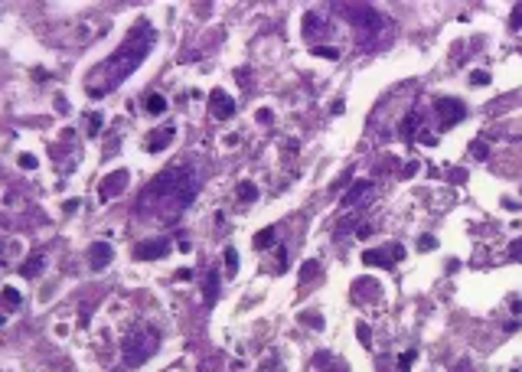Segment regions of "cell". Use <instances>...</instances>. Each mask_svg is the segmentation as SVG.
<instances>
[{"mask_svg": "<svg viewBox=\"0 0 522 372\" xmlns=\"http://www.w3.org/2000/svg\"><path fill=\"white\" fill-rule=\"evenodd\" d=\"M310 278H320V261H304V268H300V284H307Z\"/></svg>", "mask_w": 522, "mask_h": 372, "instance_id": "cell-18", "label": "cell"}, {"mask_svg": "<svg viewBox=\"0 0 522 372\" xmlns=\"http://www.w3.org/2000/svg\"><path fill=\"white\" fill-rule=\"evenodd\" d=\"M147 111L150 114H163L166 111V98L163 95H147Z\"/></svg>", "mask_w": 522, "mask_h": 372, "instance_id": "cell-20", "label": "cell"}, {"mask_svg": "<svg viewBox=\"0 0 522 372\" xmlns=\"http://www.w3.org/2000/svg\"><path fill=\"white\" fill-rule=\"evenodd\" d=\"M98 131H101V114H95V111H92V118H88V134L95 137Z\"/></svg>", "mask_w": 522, "mask_h": 372, "instance_id": "cell-26", "label": "cell"}, {"mask_svg": "<svg viewBox=\"0 0 522 372\" xmlns=\"http://www.w3.org/2000/svg\"><path fill=\"white\" fill-rule=\"evenodd\" d=\"M304 33L310 36L314 46H317V39H320V33H326V26H323V20H320V13H317V10H310L304 16Z\"/></svg>", "mask_w": 522, "mask_h": 372, "instance_id": "cell-14", "label": "cell"}, {"mask_svg": "<svg viewBox=\"0 0 522 372\" xmlns=\"http://www.w3.org/2000/svg\"><path fill=\"white\" fill-rule=\"evenodd\" d=\"M225 268H228V274H235L238 271V255H235V248H225Z\"/></svg>", "mask_w": 522, "mask_h": 372, "instance_id": "cell-22", "label": "cell"}, {"mask_svg": "<svg viewBox=\"0 0 522 372\" xmlns=\"http://www.w3.org/2000/svg\"><path fill=\"white\" fill-rule=\"evenodd\" d=\"M128 183H131V173H128V170H114V173H108V176L98 183V199L108 202V199H114V196H121V193L128 190Z\"/></svg>", "mask_w": 522, "mask_h": 372, "instance_id": "cell-5", "label": "cell"}, {"mask_svg": "<svg viewBox=\"0 0 522 372\" xmlns=\"http://www.w3.org/2000/svg\"><path fill=\"white\" fill-rule=\"evenodd\" d=\"M356 336H359V343H362V346L369 349V343H372V333H369V326H366V323H359V326H356Z\"/></svg>", "mask_w": 522, "mask_h": 372, "instance_id": "cell-23", "label": "cell"}, {"mask_svg": "<svg viewBox=\"0 0 522 372\" xmlns=\"http://www.w3.org/2000/svg\"><path fill=\"white\" fill-rule=\"evenodd\" d=\"M114 258V248L108 242H95L92 248H88V264H92V271H105Z\"/></svg>", "mask_w": 522, "mask_h": 372, "instance_id": "cell-9", "label": "cell"}, {"mask_svg": "<svg viewBox=\"0 0 522 372\" xmlns=\"http://www.w3.org/2000/svg\"><path fill=\"white\" fill-rule=\"evenodd\" d=\"M209 114L216 121H228L235 114V98L225 92V88H212L209 92Z\"/></svg>", "mask_w": 522, "mask_h": 372, "instance_id": "cell-6", "label": "cell"}, {"mask_svg": "<svg viewBox=\"0 0 522 372\" xmlns=\"http://www.w3.org/2000/svg\"><path fill=\"white\" fill-rule=\"evenodd\" d=\"M372 190H375L372 180H356V183H352V190L343 196V209H349V206H356V202L369 199V193H372Z\"/></svg>", "mask_w": 522, "mask_h": 372, "instance_id": "cell-12", "label": "cell"}, {"mask_svg": "<svg viewBox=\"0 0 522 372\" xmlns=\"http://www.w3.org/2000/svg\"><path fill=\"white\" fill-rule=\"evenodd\" d=\"M157 346H160V333H157L150 323H137V326H131V330L124 333V340H121L124 366H128V369L144 366V362L157 353Z\"/></svg>", "mask_w": 522, "mask_h": 372, "instance_id": "cell-3", "label": "cell"}, {"mask_svg": "<svg viewBox=\"0 0 522 372\" xmlns=\"http://www.w3.org/2000/svg\"><path fill=\"white\" fill-rule=\"evenodd\" d=\"M154 43H157L154 26H150V23H137L134 30L124 36V43H121V46L114 49L111 56L101 62V66H95L92 72L85 75L88 98H105V95H111L114 88H118V85L140 66V62L150 56Z\"/></svg>", "mask_w": 522, "mask_h": 372, "instance_id": "cell-2", "label": "cell"}, {"mask_svg": "<svg viewBox=\"0 0 522 372\" xmlns=\"http://www.w3.org/2000/svg\"><path fill=\"white\" fill-rule=\"evenodd\" d=\"M356 235H359V238H369V235H372V225H359Z\"/></svg>", "mask_w": 522, "mask_h": 372, "instance_id": "cell-35", "label": "cell"}, {"mask_svg": "<svg viewBox=\"0 0 522 372\" xmlns=\"http://www.w3.org/2000/svg\"><path fill=\"white\" fill-rule=\"evenodd\" d=\"M402 258H405V248L402 245L388 248V252H366V255H362V261H366V264H385V268H392V261H402Z\"/></svg>", "mask_w": 522, "mask_h": 372, "instance_id": "cell-11", "label": "cell"}, {"mask_svg": "<svg viewBox=\"0 0 522 372\" xmlns=\"http://www.w3.org/2000/svg\"><path fill=\"white\" fill-rule=\"evenodd\" d=\"M330 111H333V114H343V111H346V105H343V101H333Z\"/></svg>", "mask_w": 522, "mask_h": 372, "instance_id": "cell-37", "label": "cell"}, {"mask_svg": "<svg viewBox=\"0 0 522 372\" xmlns=\"http://www.w3.org/2000/svg\"><path fill=\"white\" fill-rule=\"evenodd\" d=\"M333 10L340 13L343 20H349L352 26H356L359 43H372L379 33L385 30V16L379 13L375 7H369V4H336Z\"/></svg>", "mask_w": 522, "mask_h": 372, "instance_id": "cell-4", "label": "cell"}, {"mask_svg": "<svg viewBox=\"0 0 522 372\" xmlns=\"http://www.w3.org/2000/svg\"><path fill=\"white\" fill-rule=\"evenodd\" d=\"M235 193H238V199H242V202H255V199H258V186H255L252 180H242L235 186Z\"/></svg>", "mask_w": 522, "mask_h": 372, "instance_id": "cell-17", "label": "cell"}, {"mask_svg": "<svg viewBox=\"0 0 522 372\" xmlns=\"http://www.w3.org/2000/svg\"><path fill=\"white\" fill-rule=\"evenodd\" d=\"M509 26H512V30H519V26H522V4L516 7V10H512V16H509Z\"/></svg>", "mask_w": 522, "mask_h": 372, "instance_id": "cell-30", "label": "cell"}, {"mask_svg": "<svg viewBox=\"0 0 522 372\" xmlns=\"http://www.w3.org/2000/svg\"><path fill=\"white\" fill-rule=\"evenodd\" d=\"M418 245L424 248V252H431V248L437 245V238H434V235H421V242H418Z\"/></svg>", "mask_w": 522, "mask_h": 372, "instance_id": "cell-31", "label": "cell"}, {"mask_svg": "<svg viewBox=\"0 0 522 372\" xmlns=\"http://www.w3.org/2000/svg\"><path fill=\"white\" fill-rule=\"evenodd\" d=\"M274 235H278L274 229H261V232L255 235V248H258V252H261V248H271V245H274Z\"/></svg>", "mask_w": 522, "mask_h": 372, "instance_id": "cell-19", "label": "cell"}, {"mask_svg": "<svg viewBox=\"0 0 522 372\" xmlns=\"http://www.w3.org/2000/svg\"><path fill=\"white\" fill-rule=\"evenodd\" d=\"M414 356H418L414 349H408V353H405V356L398 359V372H408V369H411V362H414Z\"/></svg>", "mask_w": 522, "mask_h": 372, "instance_id": "cell-24", "label": "cell"}, {"mask_svg": "<svg viewBox=\"0 0 522 372\" xmlns=\"http://www.w3.org/2000/svg\"><path fill=\"white\" fill-rule=\"evenodd\" d=\"M470 82H473V85H486V82H490V72H473Z\"/></svg>", "mask_w": 522, "mask_h": 372, "instance_id": "cell-32", "label": "cell"}, {"mask_svg": "<svg viewBox=\"0 0 522 372\" xmlns=\"http://www.w3.org/2000/svg\"><path fill=\"white\" fill-rule=\"evenodd\" d=\"M16 163H20L23 170H36V157H33V154H20V160H16Z\"/></svg>", "mask_w": 522, "mask_h": 372, "instance_id": "cell-27", "label": "cell"}, {"mask_svg": "<svg viewBox=\"0 0 522 372\" xmlns=\"http://www.w3.org/2000/svg\"><path fill=\"white\" fill-rule=\"evenodd\" d=\"M176 278H180V281H190V278H193V268H183V271H176Z\"/></svg>", "mask_w": 522, "mask_h": 372, "instance_id": "cell-36", "label": "cell"}, {"mask_svg": "<svg viewBox=\"0 0 522 372\" xmlns=\"http://www.w3.org/2000/svg\"><path fill=\"white\" fill-rule=\"evenodd\" d=\"M43 268H46V255L36 252V255H30V258L20 264V274H23V278H39Z\"/></svg>", "mask_w": 522, "mask_h": 372, "instance_id": "cell-15", "label": "cell"}, {"mask_svg": "<svg viewBox=\"0 0 522 372\" xmlns=\"http://www.w3.org/2000/svg\"><path fill=\"white\" fill-rule=\"evenodd\" d=\"M255 118H258V124H271V111H268V108H258V111H255Z\"/></svg>", "mask_w": 522, "mask_h": 372, "instance_id": "cell-33", "label": "cell"}, {"mask_svg": "<svg viewBox=\"0 0 522 372\" xmlns=\"http://www.w3.org/2000/svg\"><path fill=\"white\" fill-rule=\"evenodd\" d=\"M202 294H206V304H216V297H219V274H216V271H209V274H206Z\"/></svg>", "mask_w": 522, "mask_h": 372, "instance_id": "cell-16", "label": "cell"}, {"mask_svg": "<svg viewBox=\"0 0 522 372\" xmlns=\"http://www.w3.org/2000/svg\"><path fill=\"white\" fill-rule=\"evenodd\" d=\"M434 108L441 111V128H454V124L464 121V114H467L464 101H457V98H437Z\"/></svg>", "mask_w": 522, "mask_h": 372, "instance_id": "cell-8", "label": "cell"}, {"mask_svg": "<svg viewBox=\"0 0 522 372\" xmlns=\"http://www.w3.org/2000/svg\"><path fill=\"white\" fill-rule=\"evenodd\" d=\"M310 369H314V372H349L346 362H343L340 356H333L330 349H320V353H317L314 362H310Z\"/></svg>", "mask_w": 522, "mask_h": 372, "instance_id": "cell-10", "label": "cell"}, {"mask_svg": "<svg viewBox=\"0 0 522 372\" xmlns=\"http://www.w3.org/2000/svg\"><path fill=\"white\" fill-rule=\"evenodd\" d=\"M173 137H176V131L166 124L163 131H154V134H147V150H166Z\"/></svg>", "mask_w": 522, "mask_h": 372, "instance_id": "cell-13", "label": "cell"}, {"mask_svg": "<svg viewBox=\"0 0 522 372\" xmlns=\"http://www.w3.org/2000/svg\"><path fill=\"white\" fill-rule=\"evenodd\" d=\"M509 255H512V258H516V261H522V242H512V248H509Z\"/></svg>", "mask_w": 522, "mask_h": 372, "instance_id": "cell-34", "label": "cell"}, {"mask_svg": "<svg viewBox=\"0 0 522 372\" xmlns=\"http://www.w3.org/2000/svg\"><path fill=\"white\" fill-rule=\"evenodd\" d=\"M199 186H202V173H199L196 163L173 160L170 167H163V170L157 173L144 190H140V196L134 199L137 219H140V222L173 225L176 219L193 206Z\"/></svg>", "mask_w": 522, "mask_h": 372, "instance_id": "cell-1", "label": "cell"}, {"mask_svg": "<svg viewBox=\"0 0 522 372\" xmlns=\"http://www.w3.org/2000/svg\"><path fill=\"white\" fill-rule=\"evenodd\" d=\"M486 154H490V147H486L483 140H476V144H473V157H476V160H486Z\"/></svg>", "mask_w": 522, "mask_h": 372, "instance_id": "cell-29", "label": "cell"}, {"mask_svg": "<svg viewBox=\"0 0 522 372\" xmlns=\"http://www.w3.org/2000/svg\"><path fill=\"white\" fill-rule=\"evenodd\" d=\"M314 52L323 59H340V49H333V46H314Z\"/></svg>", "mask_w": 522, "mask_h": 372, "instance_id": "cell-25", "label": "cell"}, {"mask_svg": "<svg viewBox=\"0 0 522 372\" xmlns=\"http://www.w3.org/2000/svg\"><path fill=\"white\" fill-rule=\"evenodd\" d=\"M4 304L10 307V310L20 307V294H16V287H4Z\"/></svg>", "mask_w": 522, "mask_h": 372, "instance_id": "cell-21", "label": "cell"}, {"mask_svg": "<svg viewBox=\"0 0 522 372\" xmlns=\"http://www.w3.org/2000/svg\"><path fill=\"white\" fill-rule=\"evenodd\" d=\"M304 320H307V326H314V330H323V317L320 314H304Z\"/></svg>", "mask_w": 522, "mask_h": 372, "instance_id": "cell-28", "label": "cell"}, {"mask_svg": "<svg viewBox=\"0 0 522 372\" xmlns=\"http://www.w3.org/2000/svg\"><path fill=\"white\" fill-rule=\"evenodd\" d=\"M170 238H147V242H140L137 248H134V258H140V261H154V258H166L170 255Z\"/></svg>", "mask_w": 522, "mask_h": 372, "instance_id": "cell-7", "label": "cell"}]
</instances>
